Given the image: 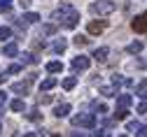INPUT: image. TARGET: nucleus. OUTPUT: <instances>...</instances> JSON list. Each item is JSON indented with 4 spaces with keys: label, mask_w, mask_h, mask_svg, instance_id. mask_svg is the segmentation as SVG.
Segmentation results:
<instances>
[{
    "label": "nucleus",
    "mask_w": 147,
    "mask_h": 137,
    "mask_svg": "<svg viewBox=\"0 0 147 137\" xmlns=\"http://www.w3.org/2000/svg\"><path fill=\"white\" fill-rule=\"evenodd\" d=\"M131 28H133L136 33H147V12L136 14V19L131 21Z\"/></svg>",
    "instance_id": "nucleus-4"
},
{
    "label": "nucleus",
    "mask_w": 147,
    "mask_h": 137,
    "mask_svg": "<svg viewBox=\"0 0 147 137\" xmlns=\"http://www.w3.org/2000/svg\"><path fill=\"white\" fill-rule=\"evenodd\" d=\"M126 51L128 53H140L142 51V42H131V44L126 47Z\"/></svg>",
    "instance_id": "nucleus-11"
},
{
    "label": "nucleus",
    "mask_w": 147,
    "mask_h": 137,
    "mask_svg": "<svg viewBox=\"0 0 147 137\" xmlns=\"http://www.w3.org/2000/svg\"><path fill=\"white\" fill-rule=\"evenodd\" d=\"M72 126H84V128H94L96 126V116L94 114H80L72 119Z\"/></svg>",
    "instance_id": "nucleus-3"
},
{
    "label": "nucleus",
    "mask_w": 147,
    "mask_h": 137,
    "mask_svg": "<svg viewBox=\"0 0 147 137\" xmlns=\"http://www.w3.org/2000/svg\"><path fill=\"white\" fill-rule=\"evenodd\" d=\"M138 128H140V123H138V121H128V132H136Z\"/></svg>",
    "instance_id": "nucleus-25"
},
{
    "label": "nucleus",
    "mask_w": 147,
    "mask_h": 137,
    "mask_svg": "<svg viewBox=\"0 0 147 137\" xmlns=\"http://www.w3.org/2000/svg\"><path fill=\"white\" fill-rule=\"evenodd\" d=\"M54 86H56V79H54V77H49V79H45V82H42V86H40V88H42V91H49V88H54Z\"/></svg>",
    "instance_id": "nucleus-13"
},
{
    "label": "nucleus",
    "mask_w": 147,
    "mask_h": 137,
    "mask_svg": "<svg viewBox=\"0 0 147 137\" xmlns=\"http://www.w3.org/2000/svg\"><path fill=\"white\" fill-rule=\"evenodd\" d=\"M19 5H21V7H28V5H30V0H19Z\"/></svg>",
    "instance_id": "nucleus-31"
},
{
    "label": "nucleus",
    "mask_w": 147,
    "mask_h": 137,
    "mask_svg": "<svg viewBox=\"0 0 147 137\" xmlns=\"http://www.w3.org/2000/svg\"><path fill=\"white\" fill-rule=\"evenodd\" d=\"M131 102H133V98H131V95H128V93H121V95L117 98V105H119L121 109H126V107H128V105H131Z\"/></svg>",
    "instance_id": "nucleus-7"
},
{
    "label": "nucleus",
    "mask_w": 147,
    "mask_h": 137,
    "mask_svg": "<svg viewBox=\"0 0 147 137\" xmlns=\"http://www.w3.org/2000/svg\"><path fill=\"white\" fill-rule=\"evenodd\" d=\"M68 112H70V105H68V102H63V105H59L56 109H54V116H59V119H61V116H65Z\"/></svg>",
    "instance_id": "nucleus-9"
},
{
    "label": "nucleus",
    "mask_w": 147,
    "mask_h": 137,
    "mask_svg": "<svg viewBox=\"0 0 147 137\" xmlns=\"http://www.w3.org/2000/svg\"><path fill=\"white\" fill-rule=\"evenodd\" d=\"M24 63H38V58L33 53H24Z\"/></svg>",
    "instance_id": "nucleus-23"
},
{
    "label": "nucleus",
    "mask_w": 147,
    "mask_h": 137,
    "mask_svg": "<svg viewBox=\"0 0 147 137\" xmlns=\"http://www.w3.org/2000/svg\"><path fill=\"white\" fill-rule=\"evenodd\" d=\"M54 30H56V26H45V28H42V33H45V35H51Z\"/></svg>",
    "instance_id": "nucleus-27"
},
{
    "label": "nucleus",
    "mask_w": 147,
    "mask_h": 137,
    "mask_svg": "<svg viewBox=\"0 0 147 137\" xmlns=\"http://www.w3.org/2000/svg\"><path fill=\"white\" fill-rule=\"evenodd\" d=\"M136 135H138V137H147V126H140V128L136 130Z\"/></svg>",
    "instance_id": "nucleus-26"
},
{
    "label": "nucleus",
    "mask_w": 147,
    "mask_h": 137,
    "mask_svg": "<svg viewBox=\"0 0 147 137\" xmlns=\"http://www.w3.org/2000/svg\"><path fill=\"white\" fill-rule=\"evenodd\" d=\"M51 137H61V135H51Z\"/></svg>",
    "instance_id": "nucleus-34"
},
{
    "label": "nucleus",
    "mask_w": 147,
    "mask_h": 137,
    "mask_svg": "<svg viewBox=\"0 0 147 137\" xmlns=\"http://www.w3.org/2000/svg\"><path fill=\"white\" fill-rule=\"evenodd\" d=\"M105 28H107L105 21H91V23H89V33H91V35H100Z\"/></svg>",
    "instance_id": "nucleus-6"
},
{
    "label": "nucleus",
    "mask_w": 147,
    "mask_h": 137,
    "mask_svg": "<svg viewBox=\"0 0 147 137\" xmlns=\"http://www.w3.org/2000/svg\"><path fill=\"white\" fill-rule=\"evenodd\" d=\"M107 56H110V49H107V47H100V49L94 51V58H96V61H105Z\"/></svg>",
    "instance_id": "nucleus-8"
},
{
    "label": "nucleus",
    "mask_w": 147,
    "mask_h": 137,
    "mask_svg": "<svg viewBox=\"0 0 147 137\" xmlns=\"http://www.w3.org/2000/svg\"><path fill=\"white\" fill-rule=\"evenodd\" d=\"M119 137H126V135H119Z\"/></svg>",
    "instance_id": "nucleus-35"
},
{
    "label": "nucleus",
    "mask_w": 147,
    "mask_h": 137,
    "mask_svg": "<svg viewBox=\"0 0 147 137\" xmlns=\"http://www.w3.org/2000/svg\"><path fill=\"white\" fill-rule=\"evenodd\" d=\"M145 86H147V82H145Z\"/></svg>",
    "instance_id": "nucleus-36"
},
{
    "label": "nucleus",
    "mask_w": 147,
    "mask_h": 137,
    "mask_svg": "<svg viewBox=\"0 0 147 137\" xmlns=\"http://www.w3.org/2000/svg\"><path fill=\"white\" fill-rule=\"evenodd\" d=\"M24 21H26V23H35V21H40V14L28 12V14H24Z\"/></svg>",
    "instance_id": "nucleus-12"
},
{
    "label": "nucleus",
    "mask_w": 147,
    "mask_h": 137,
    "mask_svg": "<svg viewBox=\"0 0 147 137\" xmlns=\"http://www.w3.org/2000/svg\"><path fill=\"white\" fill-rule=\"evenodd\" d=\"M145 112H147V102H142V105L138 107V114H145Z\"/></svg>",
    "instance_id": "nucleus-30"
},
{
    "label": "nucleus",
    "mask_w": 147,
    "mask_h": 137,
    "mask_svg": "<svg viewBox=\"0 0 147 137\" xmlns=\"http://www.w3.org/2000/svg\"><path fill=\"white\" fill-rule=\"evenodd\" d=\"M117 9L115 3H110V0H96V3H91V12L94 14H112Z\"/></svg>",
    "instance_id": "nucleus-2"
},
{
    "label": "nucleus",
    "mask_w": 147,
    "mask_h": 137,
    "mask_svg": "<svg viewBox=\"0 0 147 137\" xmlns=\"http://www.w3.org/2000/svg\"><path fill=\"white\" fill-rule=\"evenodd\" d=\"M86 42H89V40H86L84 35H77V37H75V44H77V47H84Z\"/></svg>",
    "instance_id": "nucleus-21"
},
{
    "label": "nucleus",
    "mask_w": 147,
    "mask_h": 137,
    "mask_svg": "<svg viewBox=\"0 0 147 137\" xmlns=\"http://www.w3.org/2000/svg\"><path fill=\"white\" fill-rule=\"evenodd\" d=\"M126 116H128V109H117L115 112V121H124Z\"/></svg>",
    "instance_id": "nucleus-17"
},
{
    "label": "nucleus",
    "mask_w": 147,
    "mask_h": 137,
    "mask_svg": "<svg viewBox=\"0 0 147 137\" xmlns=\"http://www.w3.org/2000/svg\"><path fill=\"white\" fill-rule=\"evenodd\" d=\"M12 7V0H0V12H9Z\"/></svg>",
    "instance_id": "nucleus-19"
},
{
    "label": "nucleus",
    "mask_w": 147,
    "mask_h": 137,
    "mask_svg": "<svg viewBox=\"0 0 147 137\" xmlns=\"http://www.w3.org/2000/svg\"><path fill=\"white\" fill-rule=\"evenodd\" d=\"M75 84H77V79H75V77H68V79H63V88H65V91L75 88Z\"/></svg>",
    "instance_id": "nucleus-15"
},
{
    "label": "nucleus",
    "mask_w": 147,
    "mask_h": 137,
    "mask_svg": "<svg viewBox=\"0 0 147 137\" xmlns=\"http://www.w3.org/2000/svg\"><path fill=\"white\" fill-rule=\"evenodd\" d=\"M26 137H38V135H33V132H30V135H26Z\"/></svg>",
    "instance_id": "nucleus-33"
},
{
    "label": "nucleus",
    "mask_w": 147,
    "mask_h": 137,
    "mask_svg": "<svg viewBox=\"0 0 147 137\" xmlns=\"http://www.w3.org/2000/svg\"><path fill=\"white\" fill-rule=\"evenodd\" d=\"M16 51H19V47H16V44H14V42H12V44H7V47H5V56H16Z\"/></svg>",
    "instance_id": "nucleus-16"
},
{
    "label": "nucleus",
    "mask_w": 147,
    "mask_h": 137,
    "mask_svg": "<svg viewBox=\"0 0 147 137\" xmlns=\"http://www.w3.org/2000/svg\"><path fill=\"white\" fill-rule=\"evenodd\" d=\"M100 93H103V95H112L115 91H112V88H107V86H103V88H100Z\"/></svg>",
    "instance_id": "nucleus-28"
},
{
    "label": "nucleus",
    "mask_w": 147,
    "mask_h": 137,
    "mask_svg": "<svg viewBox=\"0 0 147 137\" xmlns=\"http://www.w3.org/2000/svg\"><path fill=\"white\" fill-rule=\"evenodd\" d=\"M12 109H14V112H21V109H24V100H14V102H12Z\"/></svg>",
    "instance_id": "nucleus-22"
},
{
    "label": "nucleus",
    "mask_w": 147,
    "mask_h": 137,
    "mask_svg": "<svg viewBox=\"0 0 147 137\" xmlns=\"http://www.w3.org/2000/svg\"><path fill=\"white\" fill-rule=\"evenodd\" d=\"M19 70H21V65H12V67H9V74H16Z\"/></svg>",
    "instance_id": "nucleus-29"
},
{
    "label": "nucleus",
    "mask_w": 147,
    "mask_h": 137,
    "mask_svg": "<svg viewBox=\"0 0 147 137\" xmlns=\"http://www.w3.org/2000/svg\"><path fill=\"white\" fill-rule=\"evenodd\" d=\"M3 105H5V93L0 91V107H3Z\"/></svg>",
    "instance_id": "nucleus-32"
},
{
    "label": "nucleus",
    "mask_w": 147,
    "mask_h": 137,
    "mask_svg": "<svg viewBox=\"0 0 147 137\" xmlns=\"http://www.w3.org/2000/svg\"><path fill=\"white\" fill-rule=\"evenodd\" d=\"M136 93H138V98H142V100H147V86H145V84H140V86L136 88Z\"/></svg>",
    "instance_id": "nucleus-18"
},
{
    "label": "nucleus",
    "mask_w": 147,
    "mask_h": 137,
    "mask_svg": "<svg viewBox=\"0 0 147 137\" xmlns=\"http://www.w3.org/2000/svg\"><path fill=\"white\" fill-rule=\"evenodd\" d=\"M9 35H12V30H9V28H0V40H7Z\"/></svg>",
    "instance_id": "nucleus-24"
},
{
    "label": "nucleus",
    "mask_w": 147,
    "mask_h": 137,
    "mask_svg": "<svg viewBox=\"0 0 147 137\" xmlns=\"http://www.w3.org/2000/svg\"><path fill=\"white\" fill-rule=\"evenodd\" d=\"M65 47H68V44H65V42L61 40V42H56V44H54V51H59V53H63V51H65Z\"/></svg>",
    "instance_id": "nucleus-20"
},
{
    "label": "nucleus",
    "mask_w": 147,
    "mask_h": 137,
    "mask_svg": "<svg viewBox=\"0 0 147 137\" xmlns=\"http://www.w3.org/2000/svg\"><path fill=\"white\" fill-rule=\"evenodd\" d=\"M12 91H14V93H28V84L19 82V84H14V86H12Z\"/></svg>",
    "instance_id": "nucleus-14"
},
{
    "label": "nucleus",
    "mask_w": 147,
    "mask_h": 137,
    "mask_svg": "<svg viewBox=\"0 0 147 137\" xmlns=\"http://www.w3.org/2000/svg\"><path fill=\"white\" fill-rule=\"evenodd\" d=\"M91 65V61L86 56H77V58H72V70H86Z\"/></svg>",
    "instance_id": "nucleus-5"
},
{
    "label": "nucleus",
    "mask_w": 147,
    "mask_h": 137,
    "mask_svg": "<svg viewBox=\"0 0 147 137\" xmlns=\"http://www.w3.org/2000/svg\"><path fill=\"white\" fill-rule=\"evenodd\" d=\"M63 70V65L59 63V61H51V63H47V72H51V74H56V72H61Z\"/></svg>",
    "instance_id": "nucleus-10"
},
{
    "label": "nucleus",
    "mask_w": 147,
    "mask_h": 137,
    "mask_svg": "<svg viewBox=\"0 0 147 137\" xmlns=\"http://www.w3.org/2000/svg\"><path fill=\"white\" fill-rule=\"evenodd\" d=\"M61 19H63V26H65V28H75L77 21H80V12L72 9L70 5H65V7L61 9Z\"/></svg>",
    "instance_id": "nucleus-1"
}]
</instances>
